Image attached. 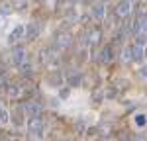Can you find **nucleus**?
I'll use <instances>...</instances> for the list:
<instances>
[{
    "mask_svg": "<svg viewBox=\"0 0 147 141\" xmlns=\"http://www.w3.org/2000/svg\"><path fill=\"white\" fill-rule=\"evenodd\" d=\"M43 117H39V116H32V120L28 122V128H30V131L32 133H41L43 131Z\"/></svg>",
    "mask_w": 147,
    "mask_h": 141,
    "instance_id": "obj_1",
    "label": "nucleus"
},
{
    "mask_svg": "<svg viewBox=\"0 0 147 141\" xmlns=\"http://www.w3.org/2000/svg\"><path fill=\"white\" fill-rule=\"evenodd\" d=\"M37 35H39V26L35 22L28 23V26H26V37H28V41H34Z\"/></svg>",
    "mask_w": 147,
    "mask_h": 141,
    "instance_id": "obj_2",
    "label": "nucleus"
},
{
    "mask_svg": "<svg viewBox=\"0 0 147 141\" xmlns=\"http://www.w3.org/2000/svg\"><path fill=\"white\" fill-rule=\"evenodd\" d=\"M24 59H26V51H24V47L22 45L14 47V51H12V61H14L16 65H22Z\"/></svg>",
    "mask_w": 147,
    "mask_h": 141,
    "instance_id": "obj_3",
    "label": "nucleus"
},
{
    "mask_svg": "<svg viewBox=\"0 0 147 141\" xmlns=\"http://www.w3.org/2000/svg\"><path fill=\"white\" fill-rule=\"evenodd\" d=\"M24 110H26V114H28V116H37V114H39V110H41V106L37 104V102H28V104L24 106Z\"/></svg>",
    "mask_w": 147,
    "mask_h": 141,
    "instance_id": "obj_4",
    "label": "nucleus"
},
{
    "mask_svg": "<svg viewBox=\"0 0 147 141\" xmlns=\"http://www.w3.org/2000/svg\"><path fill=\"white\" fill-rule=\"evenodd\" d=\"M129 12V0H120L118 6H116V14L118 16H125Z\"/></svg>",
    "mask_w": 147,
    "mask_h": 141,
    "instance_id": "obj_5",
    "label": "nucleus"
},
{
    "mask_svg": "<svg viewBox=\"0 0 147 141\" xmlns=\"http://www.w3.org/2000/svg\"><path fill=\"white\" fill-rule=\"evenodd\" d=\"M57 45L59 47H69L71 45V35L69 34H59L57 35Z\"/></svg>",
    "mask_w": 147,
    "mask_h": 141,
    "instance_id": "obj_6",
    "label": "nucleus"
},
{
    "mask_svg": "<svg viewBox=\"0 0 147 141\" xmlns=\"http://www.w3.org/2000/svg\"><path fill=\"white\" fill-rule=\"evenodd\" d=\"M22 34H24V28H22V26L14 28V32L10 34V41H18V37H22Z\"/></svg>",
    "mask_w": 147,
    "mask_h": 141,
    "instance_id": "obj_7",
    "label": "nucleus"
},
{
    "mask_svg": "<svg viewBox=\"0 0 147 141\" xmlns=\"http://www.w3.org/2000/svg\"><path fill=\"white\" fill-rule=\"evenodd\" d=\"M92 14H94V18H102L104 16V6L102 4H94L92 6Z\"/></svg>",
    "mask_w": 147,
    "mask_h": 141,
    "instance_id": "obj_8",
    "label": "nucleus"
},
{
    "mask_svg": "<svg viewBox=\"0 0 147 141\" xmlns=\"http://www.w3.org/2000/svg\"><path fill=\"white\" fill-rule=\"evenodd\" d=\"M110 53H112V51H110V47H106V49H102V57H100V61L102 63H106V61H110Z\"/></svg>",
    "mask_w": 147,
    "mask_h": 141,
    "instance_id": "obj_9",
    "label": "nucleus"
},
{
    "mask_svg": "<svg viewBox=\"0 0 147 141\" xmlns=\"http://www.w3.org/2000/svg\"><path fill=\"white\" fill-rule=\"evenodd\" d=\"M134 57H136V59H141V57H143V47L139 45V43L134 47Z\"/></svg>",
    "mask_w": 147,
    "mask_h": 141,
    "instance_id": "obj_10",
    "label": "nucleus"
},
{
    "mask_svg": "<svg viewBox=\"0 0 147 141\" xmlns=\"http://www.w3.org/2000/svg\"><path fill=\"white\" fill-rule=\"evenodd\" d=\"M131 53H134V49H124V61H131V57H134V55H131Z\"/></svg>",
    "mask_w": 147,
    "mask_h": 141,
    "instance_id": "obj_11",
    "label": "nucleus"
},
{
    "mask_svg": "<svg viewBox=\"0 0 147 141\" xmlns=\"http://www.w3.org/2000/svg\"><path fill=\"white\" fill-rule=\"evenodd\" d=\"M136 124H137V126H145V124H147L145 116H143V114H139V116H136Z\"/></svg>",
    "mask_w": 147,
    "mask_h": 141,
    "instance_id": "obj_12",
    "label": "nucleus"
},
{
    "mask_svg": "<svg viewBox=\"0 0 147 141\" xmlns=\"http://www.w3.org/2000/svg\"><path fill=\"white\" fill-rule=\"evenodd\" d=\"M8 120V114H6V110L2 108V104H0V122H6Z\"/></svg>",
    "mask_w": 147,
    "mask_h": 141,
    "instance_id": "obj_13",
    "label": "nucleus"
},
{
    "mask_svg": "<svg viewBox=\"0 0 147 141\" xmlns=\"http://www.w3.org/2000/svg\"><path fill=\"white\" fill-rule=\"evenodd\" d=\"M139 75H141V77H145V79H147V67H141V70H139Z\"/></svg>",
    "mask_w": 147,
    "mask_h": 141,
    "instance_id": "obj_14",
    "label": "nucleus"
},
{
    "mask_svg": "<svg viewBox=\"0 0 147 141\" xmlns=\"http://www.w3.org/2000/svg\"><path fill=\"white\" fill-rule=\"evenodd\" d=\"M75 2H79V0H75Z\"/></svg>",
    "mask_w": 147,
    "mask_h": 141,
    "instance_id": "obj_15",
    "label": "nucleus"
}]
</instances>
